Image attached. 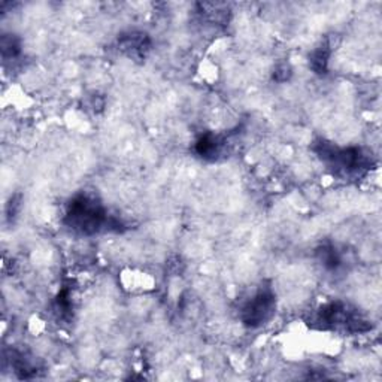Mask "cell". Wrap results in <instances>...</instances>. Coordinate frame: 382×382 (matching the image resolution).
Masks as SVG:
<instances>
[{
  "label": "cell",
  "mask_w": 382,
  "mask_h": 382,
  "mask_svg": "<svg viewBox=\"0 0 382 382\" xmlns=\"http://www.w3.org/2000/svg\"><path fill=\"white\" fill-rule=\"evenodd\" d=\"M20 51V40L16 36L8 35L2 37V54L5 59H16Z\"/></svg>",
  "instance_id": "obj_9"
},
{
  "label": "cell",
  "mask_w": 382,
  "mask_h": 382,
  "mask_svg": "<svg viewBox=\"0 0 382 382\" xmlns=\"http://www.w3.org/2000/svg\"><path fill=\"white\" fill-rule=\"evenodd\" d=\"M21 207V196H13L9 203H8V207H6V216L9 218H13V216H17L18 214V209Z\"/></svg>",
  "instance_id": "obj_10"
},
{
  "label": "cell",
  "mask_w": 382,
  "mask_h": 382,
  "mask_svg": "<svg viewBox=\"0 0 382 382\" xmlns=\"http://www.w3.org/2000/svg\"><path fill=\"white\" fill-rule=\"evenodd\" d=\"M275 309L277 297L274 291H272L270 286H262V289L243 305L241 318L245 325L255 329V327H260L267 323L275 313Z\"/></svg>",
  "instance_id": "obj_4"
},
{
  "label": "cell",
  "mask_w": 382,
  "mask_h": 382,
  "mask_svg": "<svg viewBox=\"0 0 382 382\" xmlns=\"http://www.w3.org/2000/svg\"><path fill=\"white\" fill-rule=\"evenodd\" d=\"M118 44H120V48L133 59L145 57V54L148 52L149 47H151L149 37L145 33H139V32L122 35L118 40Z\"/></svg>",
  "instance_id": "obj_5"
},
{
  "label": "cell",
  "mask_w": 382,
  "mask_h": 382,
  "mask_svg": "<svg viewBox=\"0 0 382 382\" xmlns=\"http://www.w3.org/2000/svg\"><path fill=\"white\" fill-rule=\"evenodd\" d=\"M321 265L327 270H336L342 265V257L337 253V250L332 245H323V247L317 251Z\"/></svg>",
  "instance_id": "obj_8"
},
{
  "label": "cell",
  "mask_w": 382,
  "mask_h": 382,
  "mask_svg": "<svg viewBox=\"0 0 382 382\" xmlns=\"http://www.w3.org/2000/svg\"><path fill=\"white\" fill-rule=\"evenodd\" d=\"M330 45L324 42L321 44L320 47H317L316 50L312 51L311 54V67H312V71L316 72V74H325L327 72V66H329V59H330Z\"/></svg>",
  "instance_id": "obj_7"
},
{
  "label": "cell",
  "mask_w": 382,
  "mask_h": 382,
  "mask_svg": "<svg viewBox=\"0 0 382 382\" xmlns=\"http://www.w3.org/2000/svg\"><path fill=\"white\" fill-rule=\"evenodd\" d=\"M195 149L197 156L204 160H215L218 156H221L224 149V141L214 133H203L196 141Z\"/></svg>",
  "instance_id": "obj_6"
},
{
  "label": "cell",
  "mask_w": 382,
  "mask_h": 382,
  "mask_svg": "<svg viewBox=\"0 0 382 382\" xmlns=\"http://www.w3.org/2000/svg\"><path fill=\"white\" fill-rule=\"evenodd\" d=\"M64 223L81 235H96L102 230H120L122 227L120 220L108 215L98 199L86 193L78 195L71 200Z\"/></svg>",
  "instance_id": "obj_1"
},
{
  "label": "cell",
  "mask_w": 382,
  "mask_h": 382,
  "mask_svg": "<svg viewBox=\"0 0 382 382\" xmlns=\"http://www.w3.org/2000/svg\"><path fill=\"white\" fill-rule=\"evenodd\" d=\"M313 149L327 166L342 176L360 175L372 165L371 157L357 146L339 148L332 142L320 141Z\"/></svg>",
  "instance_id": "obj_2"
},
{
  "label": "cell",
  "mask_w": 382,
  "mask_h": 382,
  "mask_svg": "<svg viewBox=\"0 0 382 382\" xmlns=\"http://www.w3.org/2000/svg\"><path fill=\"white\" fill-rule=\"evenodd\" d=\"M316 323L321 329L347 330L351 333H361L371 329L367 323L356 309L349 308L344 302H332L324 305L316 316Z\"/></svg>",
  "instance_id": "obj_3"
}]
</instances>
